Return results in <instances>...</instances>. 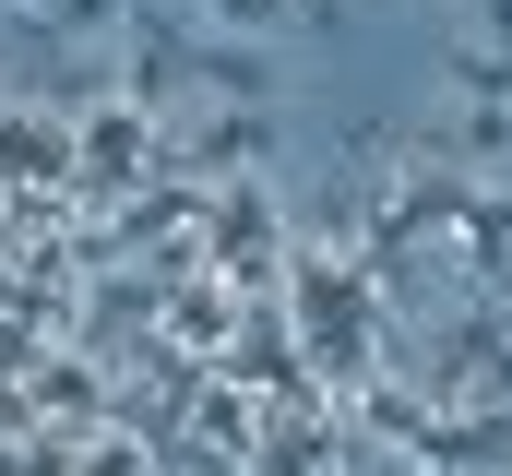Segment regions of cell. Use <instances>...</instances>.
Listing matches in <instances>:
<instances>
[{
	"label": "cell",
	"instance_id": "1",
	"mask_svg": "<svg viewBox=\"0 0 512 476\" xmlns=\"http://www.w3.org/2000/svg\"><path fill=\"white\" fill-rule=\"evenodd\" d=\"M60 143H72L60 119L12 108V119H0V179H12V191H36V179H60Z\"/></svg>",
	"mask_w": 512,
	"mask_h": 476
}]
</instances>
